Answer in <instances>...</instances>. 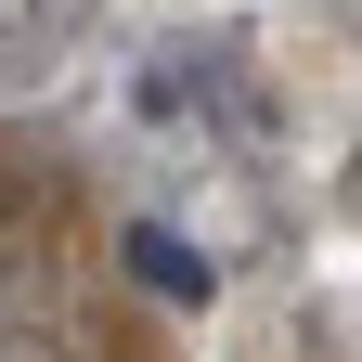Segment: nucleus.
<instances>
[{
	"instance_id": "obj_1",
	"label": "nucleus",
	"mask_w": 362,
	"mask_h": 362,
	"mask_svg": "<svg viewBox=\"0 0 362 362\" xmlns=\"http://www.w3.org/2000/svg\"><path fill=\"white\" fill-rule=\"evenodd\" d=\"M129 259H143V285H168V298H207V285H220L181 233H129Z\"/></svg>"
}]
</instances>
